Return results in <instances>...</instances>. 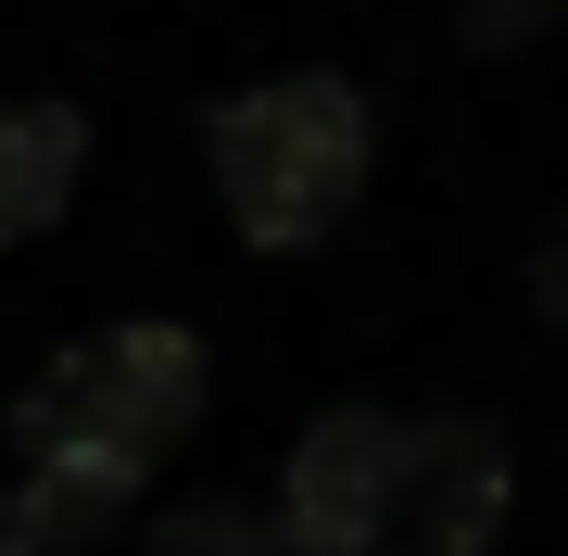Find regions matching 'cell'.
Listing matches in <instances>:
<instances>
[{
	"mask_svg": "<svg viewBox=\"0 0 568 556\" xmlns=\"http://www.w3.org/2000/svg\"><path fill=\"white\" fill-rule=\"evenodd\" d=\"M203 152H215V190H227V228L253 253H304L366 190V102L342 77H265L241 102H215Z\"/></svg>",
	"mask_w": 568,
	"mask_h": 556,
	"instance_id": "6da1fadb",
	"label": "cell"
},
{
	"mask_svg": "<svg viewBox=\"0 0 568 556\" xmlns=\"http://www.w3.org/2000/svg\"><path fill=\"white\" fill-rule=\"evenodd\" d=\"M203 380H215V367H203L190 330L126 316V330L77 342V354L13 405V443H26V455H89V468H114V481H152L164 443L203 417Z\"/></svg>",
	"mask_w": 568,
	"mask_h": 556,
	"instance_id": "7a4b0ae2",
	"label": "cell"
},
{
	"mask_svg": "<svg viewBox=\"0 0 568 556\" xmlns=\"http://www.w3.org/2000/svg\"><path fill=\"white\" fill-rule=\"evenodd\" d=\"M417 443L429 431H405V417H379V405L316 417V431L291 443V468H278V556H379L392 518H405Z\"/></svg>",
	"mask_w": 568,
	"mask_h": 556,
	"instance_id": "3957f363",
	"label": "cell"
},
{
	"mask_svg": "<svg viewBox=\"0 0 568 556\" xmlns=\"http://www.w3.org/2000/svg\"><path fill=\"white\" fill-rule=\"evenodd\" d=\"M506 532V443L443 417V431L417 443V481H405V518H392L379 556H493Z\"/></svg>",
	"mask_w": 568,
	"mask_h": 556,
	"instance_id": "277c9868",
	"label": "cell"
},
{
	"mask_svg": "<svg viewBox=\"0 0 568 556\" xmlns=\"http://www.w3.org/2000/svg\"><path fill=\"white\" fill-rule=\"evenodd\" d=\"M77 165H89L77 102H0V241H39L77 203Z\"/></svg>",
	"mask_w": 568,
	"mask_h": 556,
	"instance_id": "5b68a950",
	"label": "cell"
},
{
	"mask_svg": "<svg viewBox=\"0 0 568 556\" xmlns=\"http://www.w3.org/2000/svg\"><path fill=\"white\" fill-rule=\"evenodd\" d=\"M152 556H278V518H253V506H178L152 532Z\"/></svg>",
	"mask_w": 568,
	"mask_h": 556,
	"instance_id": "8992f818",
	"label": "cell"
},
{
	"mask_svg": "<svg viewBox=\"0 0 568 556\" xmlns=\"http://www.w3.org/2000/svg\"><path fill=\"white\" fill-rule=\"evenodd\" d=\"M544 13H556V0H506V26H544Z\"/></svg>",
	"mask_w": 568,
	"mask_h": 556,
	"instance_id": "52a82bcc",
	"label": "cell"
}]
</instances>
